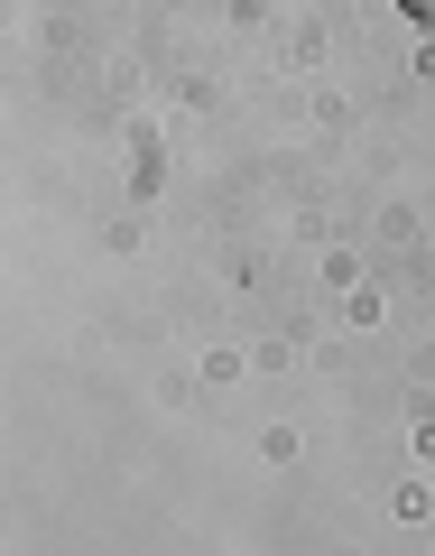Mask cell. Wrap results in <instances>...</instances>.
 Instances as JSON below:
<instances>
[{
	"mask_svg": "<svg viewBox=\"0 0 435 556\" xmlns=\"http://www.w3.org/2000/svg\"><path fill=\"white\" fill-rule=\"evenodd\" d=\"M398 10H408V20H435V0H398Z\"/></svg>",
	"mask_w": 435,
	"mask_h": 556,
	"instance_id": "1",
	"label": "cell"
}]
</instances>
